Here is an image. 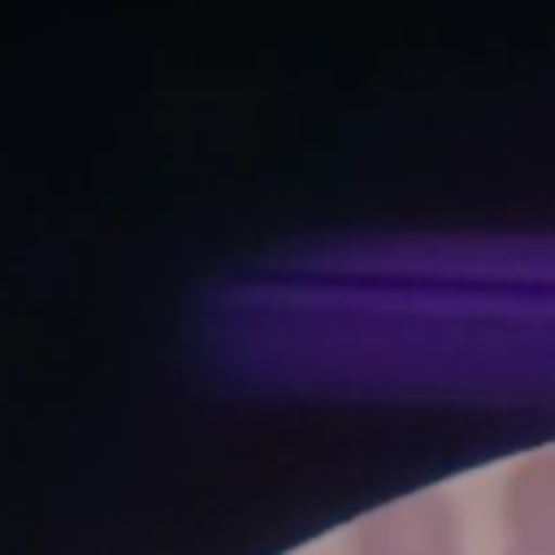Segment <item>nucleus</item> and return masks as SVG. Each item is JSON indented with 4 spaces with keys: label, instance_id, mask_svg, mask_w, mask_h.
<instances>
[{
    "label": "nucleus",
    "instance_id": "nucleus-2",
    "mask_svg": "<svg viewBox=\"0 0 555 555\" xmlns=\"http://www.w3.org/2000/svg\"><path fill=\"white\" fill-rule=\"evenodd\" d=\"M499 520L507 542L555 546V447L507 464L499 481Z\"/></svg>",
    "mask_w": 555,
    "mask_h": 555
},
{
    "label": "nucleus",
    "instance_id": "nucleus-3",
    "mask_svg": "<svg viewBox=\"0 0 555 555\" xmlns=\"http://www.w3.org/2000/svg\"><path fill=\"white\" fill-rule=\"evenodd\" d=\"M503 555H555V546H529V542H507Z\"/></svg>",
    "mask_w": 555,
    "mask_h": 555
},
{
    "label": "nucleus",
    "instance_id": "nucleus-1",
    "mask_svg": "<svg viewBox=\"0 0 555 555\" xmlns=\"http://www.w3.org/2000/svg\"><path fill=\"white\" fill-rule=\"evenodd\" d=\"M347 555H464V516L451 490H412L347 529Z\"/></svg>",
    "mask_w": 555,
    "mask_h": 555
}]
</instances>
